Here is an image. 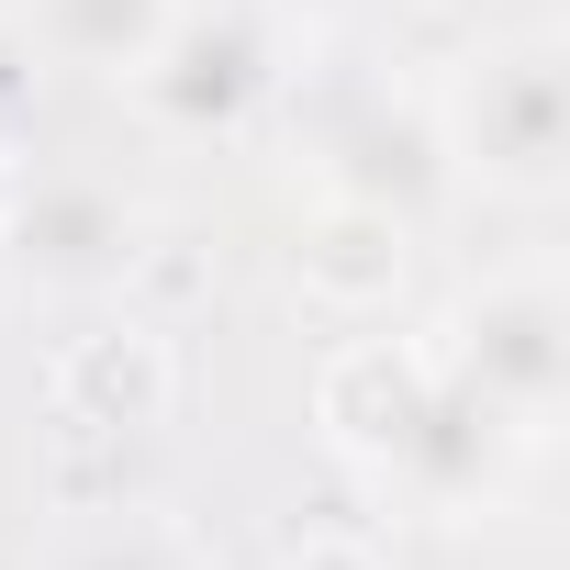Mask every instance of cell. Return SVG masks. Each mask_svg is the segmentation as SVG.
Here are the masks:
<instances>
[{
	"label": "cell",
	"instance_id": "cell-1",
	"mask_svg": "<svg viewBox=\"0 0 570 570\" xmlns=\"http://www.w3.org/2000/svg\"><path fill=\"white\" fill-rule=\"evenodd\" d=\"M336 370H347L358 392H381V414H370V403H325L336 448H347L381 492H403L414 514H448V525L503 492V470H514L525 436H503L425 347H347Z\"/></svg>",
	"mask_w": 570,
	"mask_h": 570
},
{
	"label": "cell",
	"instance_id": "cell-2",
	"mask_svg": "<svg viewBox=\"0 0 570 570\" xmlns=\"http://www.w3.org/2000/svg\"><path fill=\"white\" fill-rule=\"evenodd\" d=\"M425 112L448 135L459 190L548 202L570 179V68H559V35H481L470 57H448Z\"/></svg>",
	"mask_w": 570,
	"mask_h": 570
},
{
	"label": "cell",
	"instance_id": "cell-3",
	"mask_svg": "<svg viewBox=\"0 0 570 570\" xmlns=\"http://www.w3.org/2000/svg\"><path fill=\"white\" fill-rule=\"evenodd\" d=\"M503 436H548L559 425V392H570V314H559V279L548 268H503L481 279L470 303L436 314V347H425Z\"/></svg>",
	"mask_w": 570,
	"mask_h": 570
},
{
	"label": "cell",
	"instance_id": "cell-4",
	"mask_svg": "<svg viewBox=\"0 0 570 570\" xmlns=\"http://www.w3.org/2000/svg\"><path fill=\"white\" fill-rule=\"evenodd\" d=\"M314 179H325V202L381 213V224H403V235H425V224L459 202V168H448L436 112H425V101H392V90H370L358 112H336V124H325Z\"/></svg>",
	"mask_w": 570,
	"mask_h": 570
},
{
	"label": "cell",
	"instance_id": "cell-5",
	"mask_svg": "<svg viewBox=\"0 0 570 570\" xmlns=\"http://www.w3.org/2000/svg\"><path fill=\"white\" fill-rule=\"evenodd\" d=\"M0 246H12L23 292H124L135 257H146V213L112 179H35V190H0Z\"/></svg>",
	"mask_w": 570,
	"mask_h": 570
},
{
	"label": "cell",
	"instance_id": "cell-6",
	"mask_svg": "<svg viewBox=\"0 0 570 570\" xmlns=\"http://www.w3.org/2000/svg\"><path fill=\"white\" fill-rule=\"evenodd\" d=\"M279 90V46L257 35L246 0H179L168 46L135 68V101L179 135H213V124H246L257 101Z\"/></svg>",
	"mask_w": 570,
	"mask_h": 570
},
{
	"label": "cell",
	"instance_id": "cell-7",
	"mask_svg": "<svg viewBox=\"0 0 570 570\" xmlns=\"http://www.w3.org/2000/svg\"><path fill=\"white\" fill-rule=\"evenodd\" d=\"M168 23H179V0H35L23 46H35L46 68H79V79L135 90V68L168 46Z\"/></svg>",
	"mask_w": 570,
	"mask_h": 570
},
{
	"label": "cell",
	"instance_id": "cell-8",
	"mask_svg": "<svg viewBox=\"0 0 570 570\" xmlns=\"http://www.w3.org/2000/svg\"><path fill=\"white\" fill-rule=\"evenodd\" d=\"M403 224H381V213H347V202H325V235L303 246V292L325 303V314H381L392 292H403Z\"/></svg>",
	"mask_w": 570,
	"mask_h": 570
},
{
	"label": "cell",
	"instance_id": "cell-9",
	"mask_svg": "<svg viewBox=\"0 0 570 570\" xmlns=\"http://www.w3.org/2000/svg\"><path fill=\"white\" fill-rule=\"evenodd\" d=\"M23 101H35V46H23V35H0V146H12Z\"/></svg>",
	"mask_w": 570,
	"mask_h": 570
},
{
	"label": "cell",
	"instance_id": "cell-10",
	"mask_svg": "<svg viewBox=\"0 0 570 570\" xmlns=\"http://www.w3.org/2000/svg\"><path fill=\"white\" fill-rule=\"evenodd\" d=\"M68 570H157V548H135V537H101V548H79Z\"/></svg>",
	"mask_w": 570,
	"mask_h": 570
},
{
	"label": "cell",
	"instance_id": "cell-11",
	"mask_svg": "<svg viewBox=\"0 0 570 570\" xmlns=\"http://www.w3.org/2000/svg\"><path fill=\"white\" fill-rule=\"evenodd\" d=\"M0 190H12V179H0Z\"/></svg>",
	"mask_w": 570,
	"mask_h": 570
}]
</instances>
